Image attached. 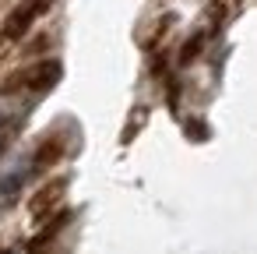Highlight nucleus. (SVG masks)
Here are the masks:
<instances>
[{"label":"nucleus","mask_w":257,"mask_h":254,"mask_svg":"<svg viewBox=\"0 0 257 254\" xmlns=\"http://www.w3.org/2000/svg\"><path fill=\"white\" fill-rule=\"evenodd\" d=\"M50 4H53V0H29V4H25V8H22L15 18H11V29H8V36H18V32H25V29H29V22H32L36 15H43Z\"/></svg>","instance_id":"nucleus-1"}]
</instances>
